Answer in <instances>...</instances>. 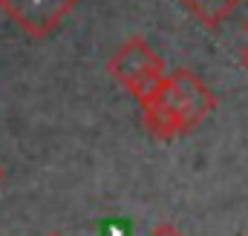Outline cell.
<instances>
[{"mask_svg": "<svg viewBox=\"0 0 248 236\" xmlns=\"http://www.w3.org/2000/svg\"><path fill=\"white\" fill-rule=\"evenodd\" d=\"M240 63H243V66L248 69V44L243 46V52H240Z\"/></svg>", "mask_w": 248, "mask_h": 236, "instance_id": "cell-6", "label": "cell"}, {"mask_svg": "<svg viewBox=\"0 0 248 236\" xmlns=\"http://www.w3.org/2000/svg\"><path fill=\"white\" fill-rule=\"evenodd\" d=\"M46 236H61V234H46Z\"/></svg>", "mask_w": 248, "mask_h": 236, "instance_id": "cell-8", "label": "cell"}, {"mask_svg": "<svg viewBox=\"0 0 248 236\" xmlns=\"http://www.w3.org/2000/svg\"><path fill=\"white\" fill-rule=\"evenodd\" d=\"M150 236H182V234H179V231H176L170 222H162V225H159V228H156Z\"/></svg>", "mask_w": 248, "mask_h": 236, "instance_id": "cell-5", "label": "cell"}, {"mask_svg": "<svg viewBox=\"0 0 248 236\" xmlns=\"http://www.w3.org/2000/svg\"><path fill=\"white\" fill-rule=\"evenodd\" d=\"M0 178H3V170H0Z\"/></svg>", "mask_w": 248, "mask_h": 236, "instance_id": "cell-9", "label": "cell"}, {"mask_svg": "<svg viewBox=\"0 0 248 236\" xmlns=\"http://www.w3.org/2000/svg\"><path fill=\"white\" fill-rule=\"evenodd\" d=\"M179 3L185 6L202 26L217 29V26H222V23L231 17V12H234L243 0H179Z\"/></svg>", "mask_w": 248, "mask_h": 236, "instance_id": "cell-4", "label": "cell"}, {"mask_svg": "<svg viewBox=\"0 0 248 236\" xmlns=\"http://www.w3.org/2000/svg\"><path fill=\"white\" fill-rule=\"evenodd\" d=\"M78 0H0V12L29 38H49L72 15Z\"/></svg>", "mask_w": 248, "mask_h": 236, "instance_id": "cell-3", "label": "cell"}, {"mask_svg": "<svg viewBox=\"0 0 248 236\" xmlns=\"http://www.w3.org/2000/svg\"><path fill=\"white\" fill-rule=\"evenodd\" d=\"M214 107L217 95L208 84L190 69H176L165 75L156 92L141 104V121L150 135L168 141L199 127Z\"/></svg>", "mask_w": 248, "mask_h": 236, "instance_id": "cell-1", "label": "cell"}, {"mask_svg": "<svg viewBox=\"0 0 248 236\" xmlns=\"http://www.w3.org/2000/svg\"><path fill=\"white\" fill-rule=\"evenodd\" d=\"M107 69L139 104H144L165 78V60L159 58V52L139 35L127 38L113 52Z\"/></svg>", "mask_w": 248, "mask_h": 236, "instance_id": "cell-2", "label": "cell"}, {"mask_svg": "<svg viewBox=\"0 0 248 236\" xmlns=\"http://www.w3.org/2000/svg\"><path fill=\"white\" fill-rule=\"evenodd\" d=\"M243 32H246V35H248V20H246V23H243Z\"/></svg>", "mask_w": 248, "mask_h": 236, "instance_id": "cell-7", "label": "cell"}]
</instances>
